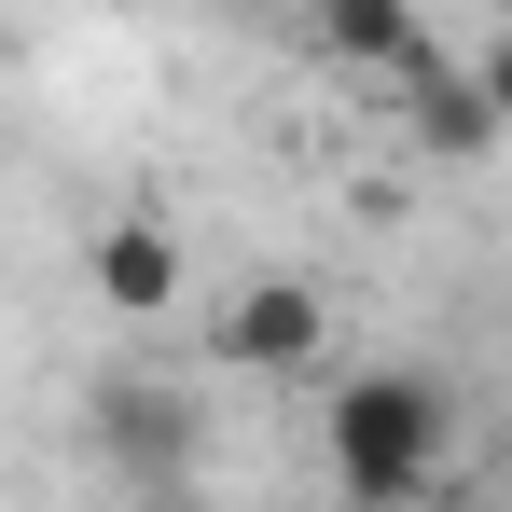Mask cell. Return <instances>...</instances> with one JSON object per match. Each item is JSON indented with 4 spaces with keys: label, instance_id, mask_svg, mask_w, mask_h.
<instances>
[{
    "label": "cell",
    "instance_id": "6da1fadb",
    "mask_svg": "<svg viewBox=\"0 0 512 512\" xmlns=\"http://www.w3.org/2000/svg\"><path fill=\"white\" fill-rule=\"evenodd\" d=\"M319 443H333V499L346 512H416L443 485V457H457V402L429 374H402V360H374V374L333 388Z\"/></svg>",
    "mask_w": 512,
    "mask_h": 512
},
{
    "label": "cell",
    "instance_id": "7a4b0ae2",
    "mask_svg": "<svg viewBox=\"0 0 512 512\" xmlns=\"http://www.w3.org/2000/svg\"><path fill=\"white\" fill-rule=\"evenodd\" d=\"M319 346H333V305H319L305 277H250V291L222 305V360H236V374H305Z\"/></svg>",
    "mask_w": 512,
    "mask_h": 512
},
{
    "label": "cell",
    "instance_id": "5b68a950",
    "mask_svg": "<svg viewBox=\"0 0 512 512\" xmlns=\"http://www.w3.org/2000/svg\"><path fill=\"white\" fill-rule=\"evenodd\" d=\"M305 28H319V56H333V70H388V84H402V70H429L416 0H319Z\"/></svg>",
    "mask_w": 512,
    "mask_h": 512
},
{
    "label": "cell",
    "instance_id": "8992f818",
    "mask_svg": "<svg viewBox=\"0 0 512 512\" xmlns=\"http://www.w3.org/2000/svg\"><path fill=\"white\" fill-rule=\"evenodd\" d=\"M84 277H97L111 319H153V305H180V236L167 222H111V236L84 250Z\"/></svg>",
    "mask_w": 512,
    "mask_h": 512
},
{
    "label": "cell",
    "instance_id": "30bf717a",
    "mask_svg": "<svg viewBox=\"0 0 512 512\" xmlns=\"http://www.w3.org/2000/svg\"><path fill=\"white\" fill-rule=\"evenodd\" d=\"M499 28H512V0H499Z\"/></svg>",
    "mask_w": 512,
    "mask_h": 512
},
{
    "label": "cell",
    "instance_id": "3957f363",
    "mask_svg": "<svg viewBox=\"0 0 512 512\" xmlns=\"http://www.w3.org/2000/svg\"><path fill=\"white\" fill-rule=\"evenodd\" d=\"M97 457L139 471V485H180V457H194V402L153 388V374H111V388H97Z\"/></svg>",
    "mask_w": 512,
    "mask_h": 512
},
{
    "label": "cell",
    "instance_id": "52a82bcc",
    "mask_svg": "<svg viewBox=\"0 0 512 512\" xmlns=\"http://www.w3.org/2000/svg\"><path fill=\"white\" fill-rule=\"evenodd\" d=\"M471 70H485V97H499V111H512V28H499V42H485V56H471Z\"/></svg>",
    "mask_w": 512,
    "mask_h": 512
},
{
    "label": "cell",
    "instance_id": "277c9868",
    "mask_svg": "<svg viewBox=\"0 0 512 512\" xmlns=\"http://www.w3.org/2000/svg\"><path fill=\"white\" fill-rule=\"evenodd\" d=\"M402 125H416V153H443V167H471V153H499L512 139V111L485 97V70H402Z\"/></svg>",
    "mask_w": 512,
    "mask_h": 512
},
{
    "label": "cell",
    "instance_id": "9c48e42d",
    "mask_svg": "<svg viewBox=\"0 0 512 512\" xmlns=\"http://www.w3.org/2000/svg\"><path fill=\"white\" fill-rule=\"evenodd\" d=\"M263 14H319V0H263Z\"/></svg>",
    "mask_w": 512,
    "mask_h": 512
},
{
    "label": "cell",
    "instance_id": "ba28073f",
    "mask_svg": "<svg viewBox=\"0 0 512 512\" xmlns=\"http://www.w3.org/2000/svg\"><path fill=\"white\" fill-rule=\"evenodd\" d=\"M139 512H194V499H167V485H153V499H139Z\"/></svg>",
    "mask_w": 512,
    "mask_h": 512
}]
</instances>
